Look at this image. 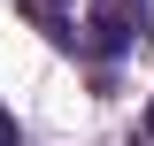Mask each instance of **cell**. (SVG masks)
Listing matches in <instances>:
<instances>
[{"label": "cell", "instance_id": "1", "mask_svg": "<svg viewBox=\"0 0 154 146\" xmlns=\"http://www.w3.org/2000/svg\"><path fill=\"white\" fill-rule=\"evenodd\" d=\"M16 8L54 38V46H69V54H85V62H116L131 46V8H123V0H16Z\"/></svg>", "mask_w": 154, "mask_h": 146}, {"label": "cell", "instance_id": "3", "mask_svg": "<svg viewBox=\"0 0 154 146\" xmlns=\"http://www.w3.org/2000/svg\"><path fill=\"white\" fill-rule=\"evenodd\" d=\"M139 138H146V146H154V115H146V131H139Z\"/></svg>", "mask_w": 154, "mask_h": 146}, {"label": "cell", "instance_id": "2", "mask_svg": "<svg viewBox=\"0 0 154 146\" xmlns=\"http://www.w3.org/2000/svg\"><path fill=\"white\" fill-rule=\"evenodd\" d=\"M0 146H23V138H16V123H8V108H0Z\"/></svg>", "mask_w": 154, "mask_h": 146}]
</instances>
